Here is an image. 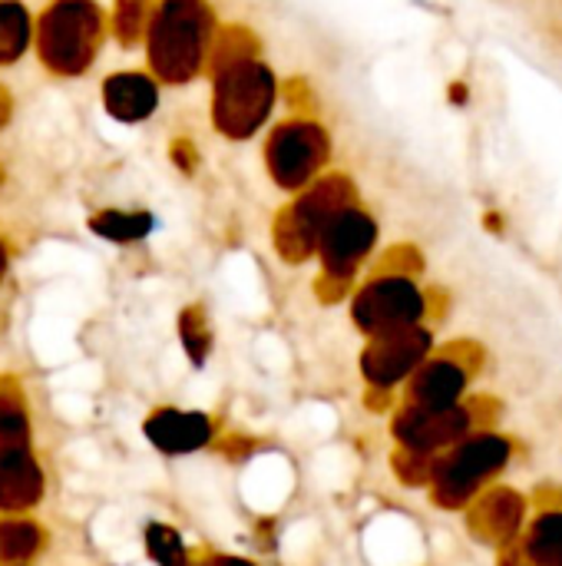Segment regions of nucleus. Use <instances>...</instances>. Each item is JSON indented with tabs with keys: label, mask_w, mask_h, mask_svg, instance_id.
I'll return each mask as SVG.
<instances>
[{
	"label": "nucleus",
	"mask_w": 562,
	"mask_h": 566,
	"mask_svg": "<svg viewBox=\"0 0 562 566\" xmlns=\"http://www.w3.org/2000/svg\"><path fill=\"white\" fill-rule=\"evenodd\" d=\"M331 163V136L311 116L282 119L265 139V169L282 192H305Z\"/></svg>",
	"instance_id": "obj_7"
},
{
	"label": "nucleus",
	"mask_w": 562,
	"mask_h": 566,
	"mask_svg": "<svg viewBox=\"0 0 562 566\" xmlns=\"http://www.w3.org/2000/svg\"><path fill=\"white\" fill-rule=\"evenodd\" d=\"M431 315V298L421 289L417 275L378 269L354 295H351V322L371 342L404 328L424 325Z\"/></svg>",
	"instance_id": "obj_6"
},
{
	"label": "nucleus",
	"mask_w": 562,
	"mask_h": 566,
	"mask_svg": "<svg viewBox=\"0 0 562 566\" xmlns=\"http://www.w3.org/2000/svg\"><path fill=\"white\" fill-rule=\"evenodd\" d=\"M530 524V501L507 484H494L467 507V531L477 544L497 554L513 547Z\"/></svg>",
	"instance_id": "obj_11"
},
{
	"label": "nucleus",
	"mask_w": 562,
	"mask_h": 566,
	"mask_svg": "<svg viewBox=\"0 0 562 566\" xmlns=\"http://www.w3.org/2000/svg\"><path fill=\"white\" fill-rule=\"evenodd\" d=\"M149 551L162 566H189L179 534L169 531V527H149Z\"/></svg>",
	"instance_id": "obj_16"
},
{
	"label": "nucleus",
	"mask_w": 562,
	"mask_h": 566,
	"mask_svg": "<svg viewBox=\"0 0 562 566\" xmlns=\"http://www.w3.org/2000/svg\"><path fill=\"white\" fill-rule=\"evenodd\" d=\"M391 461H394L391 468H394L401 484H407V488H431L434 468H437V454H417V451L397 448Z\"/></svg>",
	"instance_id": "obj_15"
},
{
	"label": "nucleus",
	"mask_w": 562,
	"mask_h": 566,
	"mask_svg": "<svg viewBox=\"0 0 562 566\" xmlns=\"http://www.w3.org/2000/svg\"><path fill=\"white\" fill-rule=\"evenodd\" d=\"M149 60L169 83H185L212 60L219 36L205 0H162L149 17Z\"/></svg>",
	"instance_id": "obj_3"
},
{
	"label": "nucleus",
	"mask_w": 562,
	"mask_h": 566,
	"mask_svg": "<svg viewBox=\"0 0 562 566\" xmlns=\"http://www.w3.org/2000/svg\"><path fill=\"white\" fill-rule=\"evenodd\" d=\"M513 464V438L497 428H480L437 454L434 481L427 488L431 504L454 514L467 511L484 491L497 484V478Z\"/></svg>",
	"instance_id": "obj_2"
},
{
	"label": "nucleus",
	"mask_w": 562,
	"mask_h": 566,
	"mask_svg": "<svg viewBox=\"0 0 562 566\" xmlns=\"http://www.w3.org/2000/svg\"><path fill=\"white\" fill-rule=\"evenodd\" d=\"M106 99L119 119H146L156 109V83L146 73H116L106 86Z\"/></svg>",
	"instance_id": "obj_14"
},
{
	"label": "nucleus",
	"mask_w": 562,
	"mask_h": 566,
	"mask_svg": "<svg viewBox=\"0 0 562 566\" xmlns=\"http://www.w3.org/2000/svg\"><path fill=\"white\" fill-rule=\"evenodd\" d=\"M199 566H258L255 560H245V557H232V554H215V557H209L205 564Z\"/></svg>",
	"instance_id": "obj_18"
},
{
	"label": "nucleus",
	"mask_w": 562,
	"mask_h": 566,
	"mask_svg": "<svg viewBox=\"0 0 562 566\" xmlns=\"http://www.w3.org/2000/svg\"><path fill=\"white\" fill-rule=\"evenodd\" d=\"M434 352L437 345L427 325L371 338L361 352V378L368 385L371 411H384V405H394L397 391L407 388V381L434 358Z\"/></svg>",
	"instance_id": "obj_8"
},
{
	"label": "nucleus",
	"mask_w": 562,
	"mask_h": 566,
	"mask_svg": "<svg viewBox=\"0 0 562 566\" xmlns=\"http://www.w3.org/2000/svg\"><path fill=\"white\" fill-rule=\"evenodd\" d=\"M182 335H185V348H189L192 361L202 365L205 355H209V345H212V335H209V328H205V322H202V312H185Z\"/></svg>",
	"instance_id": "obj_17"
},
{
	"label": "nucleus",
	"mask_w": 562,
	"mask_h": 566,
	"mask_svg": "<svg viewBox=\"0 0 562 566\" xmlns=\"http://www.w3.org/2000/svg\"><path fill=\"white\" fill-rule=\"evenodd\" d=\"M358 202V189L351 176L325 172L318 182H311L305 192H298L272 222V242L275 252L288 265H305L318 259V242L328 229V222Z\"/></svg>",
	"instance_id": "obj_4"
},
{
	"label": "nucleus",
	"mask_w": 562,
	"mask_h": 566,
	"mask_svg": "<svg viewBox=\"0 0 562 566\" xmlns=\"http://www.w3.org/2000/svg\"><path fill=\"white\" fill-rule=\"evenodd\" d=\"M378 235H381L378 219L361 202L341 209L328 222V229H325V235L318 242L321 275H318L315 292H318L321 302L335 305V302H341L351 292L358 272L364 269V262L378 249Z\"/></svg>",
	"instance_id": "obj_5"
},
{
	"label": "nucleus",
	"mask_w": 562,
	"mask_h": 566,
	"mask_svg": "<svg viewBox=\"0 0 562 566\" xmlns=\"http://www.w3.org/2000/svg\"><path fill=\"white\" fill-rule=\"evenodd\" d=\"M480 365H484V352L474 342H460L444 352H434V358L401 391V405L454 408L467 401V388Z\"/></svg>",
	"instance_id": "obj_10"
},
{
	"label": "nucleus",
	"mask_w": 562,
	"mask_h": 566,
	"mask_svg": "<svg viewBox=\"0 0 562 566\" xmlns=\"http://www.w3.org/2000/svg\"><path fill=\"white\" fill-rule=\"evenodd\" d=\"M146 431L169 454L202 451L205 444L215 441V421L199 411H159Z\"/></svg>",
	"instance_id": "obj_13"
},
{
	"label": "nucleus",
	"mask_w": 562,
	"mask_h": 566,
	"mask_svg": "<svg viewBox=\"0 0 562 566\" xmlns=\"http://www.w3.org/2000/svg\"><path fill=\"white\" fill-rule=\"evenodd\" d=\"M500 566H562V507H543L530 517L520 541L500 551Z\"/></svg>",
	"instance_id": "obj_12"
},
{
	"label": "nucleus",
	"mask_w": 562,
	"mask_h": 566,
	"mask_svg": "<svg viewBox=\"0 0 562 566\" xmlns=\"http://www.w3.org/2000/svg\"><path fill=\"white\" fill-rule=\"evenodd\" d=\"M212 123L229 139H252L272 119L278 76L258 56V40L245 27H229L212 46Z\"/></svg>",
	"instance_id": "obj_1"
},
{
	"label": "nucleus",
	"mask_w": 562,
	"mask_h": 566,
	"mask_svg": "<svg viewBox=\"0 0 562 566\" xmlns=\"http://www.w3.org/2000/svg\"><path fill=\"white\" fill-rule=\"evenodd\" d=\"M487 398L460 401L454 408H417V405H397L391 418L394 444L417 454H444L467 434L480 428H494V411H484Z\"/></svg>",
	"instance_id": "obj_9"
}]
</instances>
